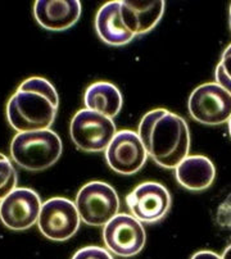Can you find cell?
Segmentation results:
<instances>
[{
  "instance_id": "obj_13",
  "label": "cell",
  "mask_w": 231,
  "mask_h": 259,
  "mask_svg": "<svg viewBox=\"0 0 231 259\" xmlns=\"http://www.w3.org/2000/svg\"><path fill=\"white\" fill-rule=\"evenodd\" d=\"M163 0H121L122 22L134 36L153 30L165 13Z\"/></svg>"
},
{
  "instance_id": "obj_7",
  "label": "cell",
  "mask_w": 231,
  "mask_h": 259,
  "mask_svg": "<svg viewBox=\"0 0 231 259\" xmlns=\"http://www.w3.org/2000/svg\"><path fill=\"white\" fill-rule=\"evenodd\" d=\"M81 218L73 201L66 198H52L43 203L37 227L52 241H67L80 229Z\"/></svg>"
},
{
  "instance_id": "obj_17",
  "label": "cell",
  "mask_w": 231,
  "mask_h": 259,
  "mask_svg": "<svg viewBox=\"0 0 231 259\" xmlns=\"http://www.w3.org/2000/svg\"><path fill=\"white\" fill-rule=\"evenodd\" d=\"M17 188V172L7 155L0 153V201Z\"/></svg>"
},
{
  "instance_id": "obj_20",
  "label": "cell",
  "mask_w": 231,
  "mask_h": 259,
  "mask_svg": "<svg viewBox=\"0 0 231 259\" xmlns=\"http://www.w3.org/2000/svg\"><path fill=\"white\" fill-rule=\"evenodd\" d=\"M71 259H113V256L107 249L91 245L77 250Z\"/></svg>"
},
{
  "instance_id": "obj_1",
  "label": "cell",
  "mask_w": 231,
  "mask_h": 259,
  "mask_svg": "<svg viewBox=\"0 0 231 259\" xmlns=\"http://www.w3.org/2000/svg\"><path fill=\"white\" fill-rule=\"evenodd\" d=\"M138 134L148 157L163 168H176L189 155V126L182 117L170 110L160 108L144 114Z\"/></svg>"
},
{
  "instance_id": "obj_22",
  "label": "cell",
  "mask_w": 231,
  "mask_h": 259,
  "mask_svg": "<svg viewBox=\"0 0 231 259\" xmlns=\"http://www.w3.org/2000/svg\"><path fill=\"white\" fill-rule=\"evenodd\" d=\"M222 259H231V245H228L225 249V251L222 254Z\"/></svg>"
},
{
  "instance_id": "obj_14",
  "label": "cell",
  "mask_w": 231,
  "mask_h": 259,
  "mask_svg": "<svg viewBox=\"0 0 231 259\" xmlns=\"http://www.w3.org/2000/svg\"><path fill=\"white\" fill-rule=\"evenodd\" d=\"M95 30L100 40L112 47L126 45L135 37L122 22L121 0H112L100 7L95 16Z\"/></svg>"
},
{
  "instance_id": "obj_8",
  "label": "cell",
  "mask_w": 231,
  "mask_h": 259,
  "mask_svg": "<svg viewBox=\"0 0 231 259\" xmlns=\"http://www.w3.org/2000/svg\"><path fill=\"white\" fill-rule=\"evenodd\" d=\"M103 241L109 253L130 258L143 250L146 234L140 221L131 214L119 213L103 229Z\"/></svg>"
},
{
  "instance_id": "obj_21",
  "label": "cell",
  "mask_w": 231,
  "mask_h": 259,
  "mask_svg": "<svg viewBox=\"0 0 231 259\" xmlns=\"http://www.w3.org/2000/svg\"><path fill=\"white\" fill-rule=\"evenodd\" d=\"M190 259H222V256L212 250H199L192 254Z\"/></svg>"
},
{
  "instance_id": "obj_24",
  "label": "cell",
  "mask_w": 231,
  "mask_h": 259,
  "mask_svg": "<svg viewBox=\"0 0 231 259\" xmlns=\"http://www.w3.org/2000/svg\"><path fill=\"white\" fill-rule=\"evenodd\" d=\"M230 30H231V6H230Z\"/></svg>"
},
{
  "instance_id": "obj_15",
  "label": "cell",
  "mask_w": 231,
  "mask_h": 259,
  "mask_svg": "<svg viewBox=\"0 0 231 259\" xmlns=\"http://www.w3.org/2000/svg\"><path fill=\"white\" fill-rule=\"evenodd\" d=\"M177 182L190 191L206 190L216 177L215 164L206 155H187L175 168Z\"/></svg>"
},
{
  "instance_id": "obj_10",
  "label": "cell",
  "mask_w": 231,
  "mask_h": 259,
  "mask_svg": "<svg viewBox=\"0 0 231 259\" xmlns=\"http://www.w3.org/2000/svg\"><path fill=\"white\" fill-rule=\"evenodd\" d=\"M126 205L141 224H156L170 210V191L160 182H143L126 196Z\"/></svg>"
},
{
  "instance_id": "obj_6",
  "label": "cell",
  "mask_w": 231,
  "mask_h": 259,
  "mask_svg": "<svg viewBox=\"0 0 231 259\" xmlns=\"http://www.w3.org/2000/svg\"><path fill=\"white\" fill-rule=\"evenodd\" d=\"M187 109L194 121L220 126L231 118V94L217 82L203 83L190 94Z\"/></svg>"
},
{
  "instance_id": "obj_3",
  "label": "cell",
  "mask_w": 231,
  "mask_h": 259,
  "mask_svg": "<svg viewBox=\"0 0 231 259\" xmlns=\"http://www.w3.org/2000/svg\"><path fill=\"white\" fill-rule=\"evenodd\" d=\"M62 150L61 138L50 128L18 133L11 143L12 159L23 169L32 172L50 168L61 158Z\"/></svg>"
},
{
  "instance_id": "obj_2",
  "label": "cell",
  "mask_w": 231,
  "mask_h": 259,
  "mask_svg": "<svg viewBox=\"0 0 231 259\" xmlns=\"http://www.w3.org/2000/svg\"><path fill=\"white\" fill-rule=\"evenodd\" d=\"M59 97L50 81L30 77L22 81L7 103L8 123L17 133L49 130L54 123Z\"/></svg>"
},
{
  "instance_id": "obj_16",
  "label": "cell",
  "mask_w": 231,
  "mask_h": 259,
  "mask_svg": "<svg viewBox=\"0 0 231 259\" xmlns=\"http://www.w3.org/2000/svg\"><path fill=\"white\" fill-rule=\"evenodd\" d=\"M84 104L86 109L94 110L108 118H113L121 112L124 99L117 86L105 81H99L91 83L86 89Z\"/></svg>"
},
{
  "instance_id": "obj_12",
  "label": "cell",
  "mask_w": 231,
  "mask_h": 259,
  "mask_svg": "<svg viewBox=\"0 0 231 259\" xmlns=\"http://www.w3.org/2000/svg\"><path fill=\"white\" fill-rule=\"evenodd\" d=\"M33 16L45 30H68L80 20L81 3L79 0H37Z\"/></svg>"
},
{
  "instance_id": "obj_18",
  "label": "cell",
  "mask_w": 231,
  "mask_h": 259,
  "mask_svg": "<svg viewBox=\"0 0 231 259\" xmlns=\"http://www.w3.org/2000/svg\"><path fill=\"white\" fill-rule=\"evenodd\" d=\"M215 77L216 82L231 94V44L223 50L220 63L216 67Z\"/></svg>"
},
{
  "instance_id": "obj_5",
  "label": "cell",
  "mask_w": 231,
  "mask_h": 259,
  "mask_svg": "<svg viewBox=\"0 0 231 259\" xmlns=\"http://www.w3.org/2000/svg\"><path fill=\"white\" fill-rule=\"evenodd\" d=\"M115 133L112 118L86 108L79 110L69 123V135L73 144L88 153L105 152Z\"/></svg>"
},
{
  "instance_id": "obj_19",
  "label": "cell",
  "mask_w": 231,
  "mask_h": 259,
  "mask_svg": "<svg viewBox=\"0 0 231 259\" xmlns=\"http://www.w3.org/2000/svg\"><path fill=\"white\" fill-rule=\"evenodd\" d=\"M216 221L220 229L227 232L231 236V193L225 198V200L218 205L217 213H216Z\"/></svg>"
},
{
  "instance_id": "obj_23",
  "label": "cell",
  "mask_w": 231,
  "mask_h": 259,
  "mask_svg": "<svg viewBox=\"0 0 231 259\" xmlns=\"http://www.w3.org/2000/svg\"><path fill=\"white\" fill-rule=\"evenodd\" d=\"M228 123V134H230V138H231V118H230V121L227 122Z\"/></svg>"
},
{
  "instance_id": "obj_4",
  "label": "cell",
  "mask_w": 231,
  "mask_h": 259,
  "mask_svg": "<svg viewBox=\"0 0 231 259\" xmlns=\"http://www.w3.org/2000/svg\"><path fill=\"white\" fill-rule=\"evenodd\" d=\"M74 204L83 222L89 226L104 227L119 214L120 198L107 182L91 181L77 193Z\"/></svg>"
},
{
  "instance_id": "obj_9",
  "label": "cell",
  "mask_w": 231,
  "mask_h": 259,
  "mask_svg": "<svg viewBox=\"0 0 231 259\" xmlns=\"http://www.w3.org/2000/svg\"><path fill=\"white\" fill-rule=\"evenodd\" d=\"M148 159L144 144L138 133L121 130L105 149V160L112 171L120 175H134L140 171Z\"/></svg>"
},
{
  "instance_id": "obj_11",
  "label": "cell",
  "mask_w": 231,
  "mask_h": 259,
  "mask_svg": "<svg viewBox=\"0 0 231 259\" xmlns=\"http://www.w3.org/2000/svg\"><path fill=\"white\" fill-rule=\"evenodd\" d=\"M42 199L35 190L16 188L0 201V221L12 231H25L37 224Z\"/></svg>"
}]
</instances>
